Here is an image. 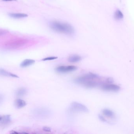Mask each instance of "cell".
<instances>
[{"instance_id":"4fadbf2b","label":"cell","mask_w":134,"mask_h":134,"mask_svg":"<svg viewBox=\"0 0 134 134\" xmlns=\"http://www.w3.org/2000/svg\"><path fill=\"white\" fill-rule=\"evenodd\" d=\"M81 60L82 57L80 56L77 55H72L68 59V61L70 63H76L80 61Z\"/></svg>"},{"instance_id":"ffe728a7","label":"cell","mask_w":134,"mask_h":134,"mask_svg":"<svg viewBox=\"0 0 134 134\" xmlns=\"http://www.w3.org/2000/svg\"><path fill=\"white\" fill-rule=\"evenodd\" d=\"M106 82L108 83H112L113 82V79L112 78H107Z\"/></svg>"},{"instance_id":"7402d4cb","label":"cell","mask_w":134,"mask_h":134,"mask_svg":"<svg viewBox=\"0 0 134 134\" xmlns=\"http://www.w3.org/2000/svg\"><path fill=\"white\" fill-rule=\"evenodd\" d=\"M7 33V31L5 30H0V36L4 35Z\"/></svg>"},{"instance_id":"8fae6325","label":"cell","mask_w":134,"mask_h":134,"mask_svg":"<svg viewBox=\"0 0 134 134\" xmlns=\"http://www.w3.org/2000/svg\"><path fill=\"white\" fill-rule=\"evenodd\" d=\"M98 84V83L96 81L94 80H90L85 82L83 85L87 88H92L97 87Z\"/></svg>"},{"instance_id":"603a6c76","label":"cell","mask_w":134,"mask_h":134,"mask_svg":"<svg viewBox=\"0 0 134 134\" xmlns=\"http://www.w3.org/2000/svg\"><path fill=\"white\" fill-rule=\"evenodd\" d=\"M3 99H4V97H3V95L0 94V104L2 102Z\"/></svg>"},{"instance_id":"7c38bea8","label":"cell","mask_w":134,"mask_h":134,"mask_svg":"<svg viewBox=\"0 0 134 134\" xmlns=\"http://www.w3.org/2000/svg\"><path fill=\"white\" fill-rule=\"evenodd\" d=\"M35 63L34 60L31 59H26L24 60L20 64V66L21 67L24 68L29 67Z\"/></svg>"},{"instance_id":"ba28073f","label":"cell","mask_w":134,"mask_h":134,"mask_svg":"<svg viewBox=\"0 0 134 134\" xmlns=\"http://www.w3.org/2000/svg\"><path fill=\"white\" fill-rule=\"evenodd\" d=\"M11 122V116L7 115L2 116V119L0 121V124L2 126L5 127L9 124Z\"/></svg>"},{"instance_id":"8992f818","label":"cell","mask_w":134,"mask_h":134,"mask_svg":"<svg viewBox=\"0 0 134 134\" xmlns=\"http://www.w3.org/2000/svg\"><path fill=\"white\" fill-rule=\"evenodd\" d=\"M77 67L75 66H60L56 68V71L59 73H66L76 71Z\"/></svg>"},{"instance_id":"cb8c5ba5","label":"cell","mask_w":134,"mask_h":134,"mask_svg":"<svg viewBox=\"0 0 134 134\" xmlns=\"http://www.w3.org/2000/svg\"><path fill=\"white\" fill-rule=\"evenodd\" d=\"M10 133L11 134H18L19 133H17V132H16L15 131H12L10 132Z\"/></svg>"},{"instance_id":"52a82bcc","label":"cell","mask_w":134,"mask_h":134,"mask_svg":"<svg viewBox=\"0 0 134 134\" xmlns=\"http://www.w3.org/2000/svg\"><path fill=\"white\" fill-rule=\"evenodd\" d=\"M101 88L103 90L107 91L116 92L120 89V87L117 85L112 83L104 84L102 85Z\"/></svg>"},{"instance_id":"5b68a950","label":"cell","mask_w":134,"mask_h":134,"mask_svg":"<svg viewBox=\"0 0 134 134\" xmlns=\"http://www.w3.org/2000/svg\"><path fill=\"white\" fill-rule=\"evenodd\" d=\"M70 109L73 112H89L88 109L84 105L77 102H72L70 105Z\"/></svg>"},{"instance_id":"9c48e42d","label":"cell","mask_w":134,"mask_h":134,"mask_svg":"<svg viewBox=\"0 0 134 134\" xmlns=\"http://www.w3.org/2000/svg\"><path fill=\"white\" fill-rule=\"evenodd\" d=\"M15 107L16 108L21 109L24 108L26 105L27 104L26 101L24 100L20 99H17L15 100L14 102Z\"/></svg>"},{"instance_id":"6da1fadb","label":"cell","mask_w":134,"mask_h":134,"mask_svg":"<svg viewBox=\"0 0 134 134\" xmlns=\"http://www.w3.org/2000/svg\"><path fill=\"white\" fill-rule=\"evenodd\" d=\"M49 26L54 31L69 35L73 34L75 31L73 27L70 24L59 21H54L51 22Z\"/></svg>"},{"instance_id":"2e32d148","label":"cell","mask_w":134,"mask_h":134,"mask_svg":"<svg viewBox=\"0 0 134 134\" xmlns=\"http://www.w3.org/2000/svg\"><path fill=\"white\" fill-rule=\"evenodd\" d=\"M27 93V90L26 88L22 87L16 90V94L18 97H22L25 96Z\"/></svg>"},{"instance_id":"44dd1931","label":"cell","mask_w":134,"mask_h":134,"mask_svg":"<svg viewBox=\"0 0 134 134\" xmlns=\"http://www.w3.org/2000/svg\"><path fill=\"white\" fill-rule=\"evenodd\" d=\"M43 130L46 132H51V129L48 127H44L43 128Z\"/></svg>"},{"instance_id":"3957f363","label":"cell","mask_w":134,"mask_h":134,"mask_svg":"<svg viewBox=\"0 0 134 134\" xmlns=\"http://www.w3.org/2000/svg\"><path fill=\"white\" fill-rule=\"evenodd\" d=\"M26 43V41L25 39H17L9 41L5 43L4 46L6 49H13L23 46Z\"/></svg>"},{"instance_id":"484cf974","label":"cell","mask_w":134,"mask_h":134,"mask_svg":"<svg viewBox=\"0 0 134 134\" xmlns=\"http://www.w3.org/2000/svg\"><path fill=\"white\" fill-rule=\"evenodd\" d=\"M2 119V116H1L0 115V121Z\"/></svg>"},{"instance_id":"ac0fdd59","label":"cell","mask_w":134,"mask_h":134,"mask_svg":"<svg viewBox=\"0 0 134 134\" xmlns=\"http://www.w3.org/2000/svg\"><path fill=\"white\" fill-rule=\"evenodd\" d=\"M58 57H46V58H44L42 59V60L43 61H46L52 60H55L57 59Z\"/></svg>"},{"instance_id":"30bf717a","label":"cell","mask_w":134,"mask_h":134,"mask_svg":"<svg viewBox=\"0 0 134 134\" xmlns=\"http://www.w3.org/2000/svg\"><path fill=\"white\" fill-rule=\"evenodd\" d=\"M0 76H6V77H11L13 78H19V77L13 73H10L4 69L0 68Z\"/></svg>"},{"instance_id":"e0dca14e","label":"cell","mask_w":134,"mask_h":134,"mask_svg":"<svg viewBox=\"0 0 134 134\" xmlns=\"http://www.w3.org/2000/svg\"><path fill=\"white\" fill-rule=\"evenodd\" d=\"M115 17L116 19H120L123 17V15L120 10H118L115 13Z\"/></svg>"},{"instance_id":"7a4b0ae2","label":"cell","mask_w":134,"mask_h":134,"mask_svg":"<svg viewBox=\"0 0 134 134\" xmlns=\"http://www.w3.org/2000/svg\"><path fill=\"white\" fill-rule=\"evenodd\" d=\"M34 114L37 118L41 119H45L51 115V111L45 108H38L34 110Z\"/></svg>"},{"instance_id":"d4e9b609","label":"cell","mask_w":134,"mask_h":134,"mask_svg":"<svg viewBox=\"0 0 134 134\" xmlns=\"http://www.w3.org/2000/svg\"><path fill=\"white\" fill-rule=\"evenodd\" d=\"M3 1H15L16 0H2Z\"/></svg>"},{"instance_id":"9a60e30c","label":"cell","mask_w":134,"mask_h":134,"mask_svg":"<svg viewBox=\"0 0 134 134\" xmlns=\"http://www.w3.org/2000/svg\"><path fill=\"white\" fill-rule=\"evenodd\" d=\"M8 15L10 17L15 19H20L27 17V14L21 13H9Z\"/></svg>"},{"instance_id":"277c9868","label":"cell","mask_w":134,"mask_h":134,"mask_svg":"<svg viewBox=\"0 0 134 134\" xmlns=\"http://www.w3.org/2000/svg\"><path fill=\"white\" fill-rule=\"evenodd\" d=\"M99 78L100 77L97 74L90 72L83 76L76 78L74 80V82L78 84H83L85 82L88 80H94Z\"/></svg>"},{"instance_id":"5bb4252c","label":"cell","mask_w":134,"mask_h":134,"mask_svg":"<svg viewBox=\"0 0 134 134\" xmlns=\"http://www.w3.org/2000/svg\"><path fill=\"white\" fill-rule=\"evenodd\" d=\"M102 112L105 116L109 117V118H111V119H114L115 118V113L111 110L105 109H103Z\"/></svg>"},{"instance_id":"d6986e66","label":"cell","mask_w":134,"mask_h":134,"mask_svg":"<svg viewBox=\"0 0 134 134\" xmlns=\"http://www.w3.org/2000/svg\"><path fill=\"white\" fill-rule=\"evenodd\" d=\"M98 117H99V119L101 120V121H102L103 122H107V120H106L104 118V116H102V115H98Z\"/></svg>"}]
</instances>
